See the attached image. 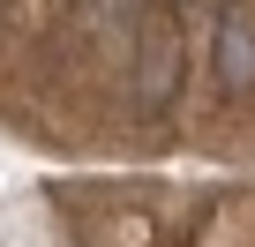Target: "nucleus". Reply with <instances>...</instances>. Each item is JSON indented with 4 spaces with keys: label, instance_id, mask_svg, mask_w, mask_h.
I'll return each instance as SVG.
<instances>
[{
    "label": "nucleus",
    "instance_id": "nucleus-1",
    "mask_svg": "<svg viewBox=\"0 0 255 247\" xmlns=\"http://www.w3.org/2000/svg\"><path fill=\"white\" fill-rule=\"evenodd\" d=\"M180 68H188L180 30H173V23H150V30H143V53H135V112H143V120L173 112V97H180Z\"/></svg>",
    "mask_w": 255,
    "mask_h": 247
},
{
    "label": "nucleus",
    "instance_id": "nucleus-2",
    "mask_svg": "<svg viewBox=\"0 0 255 247\" xmlns=\"http://www.w3.org/2000/svg\"><path fill=\"white\" fill-rule=\"evenodd\" d=\"M218 90L225 97L255 90V8H240V0L218 15Z\"/></svg>",
    "mask_w": 255,
    "mask_h": 247
}]
</instances>
